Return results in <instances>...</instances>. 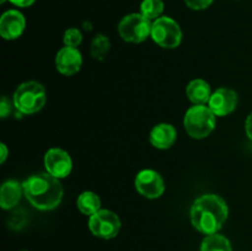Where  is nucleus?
<instances>
[{
    "label": "nucleus",
    "mask_w": 252,
    "mask_h": 251,
    "mask_svg": "<svg viewBox=\"0 0 252 251\" xmlns=\"http://www.w3.org/2000/svg\"><path fill=\"white\" fill-rule=\"evenodd\" d=\"M228 204L217 194H203L193 202L191 208L192 225L202 234L218 233L228 219Z\"/></svg>",
    "instance_id": "obj_1"
},
{
    "label": "nucleus",
    "mask_w": 252,
    "mask_h": 251,
    "mask_svg": "<svg viewBox=\"0 0 252 251\" xmlns=\"http://www.w3.org/2000/svg\"><path fill=\"white\" fill-rule=\"evenodd\" d=\"M22 187L30 203L41 211L54 209L63 198V187L59 179L48 172L32 175L22 184Z\"/></svg>",
    "instance_id": "obj_2"
},
{
    "label": "nucleus",
    "mask_w": 252,
    "mask_h": 251,
    "mask_svg": "<svg viewBox=\"0 0 252 251\" xmlns=\"http://www.w3.org/2000/svg\"><path fill=\"white\" fill-rule=\"evenodd\" d=\"M185 129L196 139L206 138L216 127V115L206 105H194L185 115Z\"/></svg>",
    "instance_id": "obj_3"
},
{
    "label": "nucleus",
    "mask_w": 252,
    "mask_h": 251,
    "mask_svg": "<svg viewBox=\"0 0 252 251\" xmlns=\"http://www.w3.org/2000/svg\"><path fill=\"white\" fill-rule=\"evenodd\" d=\"M46 103V91L37 81H26L16 89L14 105L24 115H32L41 110Z\"/></svg>",
    "instance_id": "obj_4"
},
{
    "label": "nucleus",
    "mask_w": 252,
    "mask_h": 251,
    "mask_svg": "<svg viewBox=\"0 0 252 251\" xmlns=\"http://www.w3.org/2000/svg\"><path fill=\"white\" fill-rule=\"evenodd\" d=\"M153 24L142 14H129L118 25L120 36L130 43L144 42L152 34Z\"/></svg>",
    "instance_id": "obj_5"
},
{
    "label": "nucleus",
    "mask_w": 252,
    "mask_h": 251,
    "mask_svg": "<svg viewBox=\"0 0 252 251\" xmlns=\"http://www.w3.org/2000/svg\"><path fill=\"white\" fill-rule=\"evenodd\" d=\"M152 38L162 48H176L182 39V31L179 24L171 17L162 16L154 20L152 26Z\"/></svg>",
    "instance_id": "obj_6"
},
{
    "label": "nucleus",
    "mask_w": 252,
    "mask_h": 251,
    "mask_svg": "<svg viewBox=\"0 0 252 251\" xmlns=\"http://www.w3.org/2000/svg\"><path fill=\"white\" fill-rule=\"evenodd\" d=\"M89 228L95 236L108 240L116 238L120 233L121 219L117 214L108 209H100L90 216Z\"/></svg>",
    "instance_id": "obj_7"
},
{
    "label": "nucleus",
    "mask_w": 252,
    "mask_h": 251,
    "mask_svg": "<svg viewBox=\"0 0 252 251\" xmlns=\"http://www.w3.org/2000/svg\"><path fill=\"white\" fill-rule=\"evenodd\" d=\"M135 188L147 198H158L165 191V184L159 172L154 170H143L135 177Z\"/></svg>",
    "instance_id": "obj_8"
},
{
    "label": "nucleus",
    "mask_w": 252,
    "mask_h": 251,
    "mask_svg": "<svg viewBox=\"0 0 252 251\" xmlns=\"http://www.w3.org/2000/svg\"><path fill=\"white\" fill-rule=\"evenodd\" d=\"M44 165H46L47 172L57 179H63L68 176L73 167L70 155L65 150L58 149V148L49 149L46 153Z\"/></svg>",
    "instance_id": "obj_9"
},
{
    "label": "nucleus",
    "mask_w": 252,
    "mask_h": 251,
    "mask_svg": "<svg viewBox=\"0 0 252 251\" xmlns=\"http://www.w3.org/2000/svg\"><path fill=\"white\" fill-rule=\"evenodd\" d=\"M208 105L216 116H226L236 108L238 94L231 89L220 88L212 94Z\"/></svg>",
    "instance_id": "obj_10"
},
{
    "label": "nucleus",
    "mask_w": 252,
    "mask_h": 251,
    "mask_svg": "<svg viewBox=\"0 0 252 251\" xmlns=\"http://www.w3.org/2000/svg\"><path fill=\"white\" fill-rule=\"evenodd\" d=\"M25 26L24 15L17 10H9L0 19V34L5 39H16L22 34Z\"/></svg>",
    "instance_id": "obj_11"
},
{
    "label": "nucleus",
    "mask_w": 252,
    "mask_h": 251,
    "mask_svg": "<svg viewBox=\"0 0 252 251\" xmlns=\"http://www.w3.org/2000/svg\"><path fill=\"white\" fill-rule=\"evenodd\" d=\"M83 64V57L76 48L63 47L57 53L56 66L59 73L64 75H73L78 73Z\"/></svg>",
    "instance_id": "obj_12"
},
{
    "label": "nucleus",
    "mask_w": 252,
    "mask_h": 251,
    "mask_svg": "<svg viewBox=\"0 0 252 251\" xmlns=\"http://www.w3.org/2000/svg\"><path fill=\"white\" fill-rule=\"evenodd\" d=\"M176 129L174 126L160 123L150 132V143L158 149H169L176 140Z\"/></svg>",
    "instance_id": "obj_13"
},
{
    "label": "nucleus",
    "mask_w": 252,
    "mask_h": 251,
    "mask_svg": "<svg viewBox=\"0 0 252 251\" xmlns=\"http://www.w3.org/2000/svg\"><path fill=\"white\" fill-rule=\"evenodd\" d=\"M24 187L15 180L4 182L0 189V204L4 209H11L19 203Z\"/></svg>",
    "instance_id": "obj_14"
},
{
    "label": "nucleus",
    "mask_w": 252,
    "mask_h": 251,
    "mask_svg": "<svg viewBox=\"0 0 252 251\" xmlns=\"http://www.w3.org/2000/svg\"><path fill=\"white\" fill-rule=\"evenodd\" d=\"M186 94L189 101L193 102L194 105H206L207 102H209V98L212 96L211 86L207 81L202 80V79L192 80L187 85Z\"/></svg>",
    "instance_id": "obj_15"
},
{
    "label": "nucleus",
    "mask_w": 252,
    "mask_h": 251,
    "mask_svg": "<svg viewBox=\"0 0 252 251\" xmlns=\"http://www.w3.org/2000/svg\"><path fill=\"white\" fill-rule=\"evenodd\" d=\"M76 204H78V208L81 213L86 214V216H93L96 212L100 211L101 199L94 192L86 191L78 197Z\"/></svg>",
    "instance_id": "obj_16"
},
{
    "label": "nucleus",
    "mask_w": 252,
    "mask_h": 251,
    "mask_svg": "<svg viewBox=\"0 0 252 251\" xmlns=\"http://www.w3.org/2000/svg\"><path fill=\"white\" fill-rule=\"evenodd\" d=\"M201 251H233L228 238L220 234H211L202 241Z\"/></svg>",
    "instance_id": "obj_17"
},
{
    "label": "nucleus",
    "mask_w": 252,
    "mask_h": 251,
    "mask_svg": "<svg viewBox=\"0 0 252 251\" xmlns=\"http://www.w3.org/2000/svg\"><path fill=\"white\" fill-rule=\"evenodd\" d=\"M164 11V2L162 0H143L140 5V14L148 20L159 19Z\"/></svg>",
    "instance_id": "obj_18"
},
{
    "label": "nucleus",
    "mask_w": 252,
    "mask_h": 251,
    "mask_svg": "<svg viewBox=\"0 0 252 251\" xmlns=\"http://www.w3.org/2000/svg\"><path fill=\"white\" fill-rule=\"evenodd\" d=\"M110 39L105 34H97L91 43V56L98 61H103L110 51Z\"/></svg>",
    "instance_id": "obj_19"
},
{
    "label": "nucleus",
    "mask_w": 252,
    "mask_h": 251,
    "mask_svg": "<svg viewBox=\"0 0 252 251\" xmlns=\"http://www.w3.org/2000/svg\"><path fill=\"white\" fill-rule=\"evenodd\" d=\"M63 39L65 47L76 48L81 43V41H83V36H81V32L78 29H69L64 33Z\"/></svg>",
    "instance_id": "obj_20"
},
{
    "label": "nucleus",
    "mask_w": 252,
    "mask_h": 251,
    "mask_svg": "<svg viewBox=\"0 0 252 251\" xmlns=\"http://www.w3.org/2000/svg\"><path fill=\"white\" fill-rule=\"evenodd\" d=\"M214 0H185L186 5L193 10H204L211 6Z\"/></svg>",
    "instance_id": "obj_21"
},
{
    "label": "nucleus",
    "mask_w": 252,
    "mask_h": 251,
    "mask_svg": "<svg viewBox=\"0 0 252 251\" xmlns=\"http://www.w3.org/2000/svg\"><path fill=\"white\" fill-rule=\"evenodd\" d=\"M11 112V105H10V101L7 100L6 96H2L1 101H0V115L1 118L7 117V115Z\"/></svg>",
    "instance_id": "obj_22"
},
{
    "label": "nucleus",
    "mask_w": 252,
    "mask_h": 251,
    "mask_svg": "<svg viewBox=\"0 0 252 251\" xmlns=\"http://www.w3.org/2000/svg\"><path fill=\"white\" fill-rule=\"evenodd\" d=\"M9 1L19 7H27V6H31L36 0H9Z\"/></svg>",
    "instance_id": "obj_23"
},
{
    "label": "nucleus",
    "mask_w": 252,
    "mask_h": 251,
    "mask_svg": "<svg viewBox=\"0 0 252 251\" xmlns=\"http://www.w3.org/2000/svg\"><path fill=\"white\" fill-rule=\"evenodd\" d=\"M245 129H246V134H248V137L252 140V112L249 115L248 120H246Z\"/></svg>",
    "instance_id": "obj_24"
},
{
    "label": "nucleus",
    "mask_w": 252,
    "mask_h": 251,
    "mask_svg": "<svg viewBox=\"0 0 252 251\" xmlns=\"http://www.w3.org/2000/svg\"><path fill=\"white\" fill-rule=\"evenodd\" d=\"M0 149H1V157H0V162H4L7 157V148L5 144H0Z\"/></svg>",
    "instance_id": "obj_25"
},
{
    "label": "nucleus",
    "mask_w": 252,
    "mask_h": 251,
    "mask_svg": "<svg viewBox=\"0 0 252 251\" xmlns=\"http://www.w3.org/2000/svg\"><path fill=\"white\" fill-rule=\"evenodd\" d=\"M5 1H6V0H0V2H1V4H4Z\"/></svg>",
    "instance_id": "obj_26"
}]
</instances>
